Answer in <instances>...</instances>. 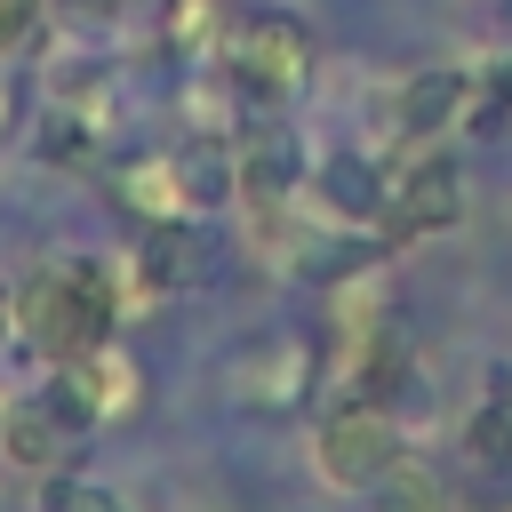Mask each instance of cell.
<instances>
[{
  "instance_id": "cell-17",
  "label": "cell",
  "mask_w": 512,
  "mask_h": 512,
  "mask_svg": "<svg viewBox=\"0 0 512 512\" xmlns=\"http://www.w3.org/2000/svg\"><path fill=\"white\" fill-rule=\"evenodd\" d=\"M48 512H128V496L104 488V480H72V472H56V480H48Z\"/></svg>"
},
{
  "instance_id": "cell-8",
  "label": "cell",
  "mask_w": 512,
  "mask_h": 512,
  "mask_svg": "<svg viewBox=\"0 0 512 512\" xmlns=\"http://www.w3.org/2000/svg\"><path fill=\"white\" fill-rule=\"evenodd\" d=\"M136 280H144V296H184V288H200L208 280V232H200V216H160V224H144V240H136Z\"/></svg>"
},
{
  "instance_id": "cell-7",
  "label": "cell",
  "mask_w": 512,
  "mask_h": 512,
  "mask_svg": "<svg viewBox=\"0 0 512 512\" xmlns=\"http://www.w3.org/2000/svg\"><path fill=\"white\" fill-rule=\"evenodd\" d=\"M304 200L328 224H344V232H376V216H384V168L368 152H320L312 176H304Z\"/></svg>"
},
{
  "instance_id": "cell-12",
  "label": "cell",
  "mask_w": 512,
  "mask_h": 512,
  "mask_svg": "<svg viewBox=\"0 0 512 512\" xmlns=\"http://www.w3.org/2000/svg\"><path fill=\"white\" fill-rule=\"evenodd\" d=\"M224 24H232L224 0H160V48H168L184 72H192V64H216Z\"/></svg>"
},
{
  "instance_id": "cell-9",
  "label": "cell",
  "mask_w": 512,
  "mask_h": 512,
  "mask_svg": "<svg viewBox=\"0 0 512 512\" xmlns=\"http://www.w3.org/2000/svg\"><path fill=\"white\" fill-rule=\"evenodd\" d=\"M464 104H472V72L424 64V72L400 80V136L408 144H440L448 128H464Z\"/></svg>"
},
{
  "instance_id": "cell-3",
  "label": "cell",
  "mask_w": 512,
  "mask_h": 512,
  "mask_svg": "<svg viewBox=\"0 0 512 512\" xmlns=\"http://www.w3.org/2000/svg\"><path fill=\"white\" fill-rule=\"evenodd\" d=\"M72 424H120V416H136L144 408V360L120 344V336H104V344H88V352H72V360H56V376L40 384Z\"/></svg>"
},
{
  "instance_id": "cell-16",
  "label": "cell",
  "mask_w": 512,
  "mask_h": 512,
  "mask_svg": "<svg viewBox=\"0 0 512 512\" xmlns=\"http://www.w3.org/2000/svg\"><path fill=\"white\" fill-rule=\"evenodd\" d=\"M504 112H512V56H504V64H488V72L472 80L464 128H472V136H496V128H504Z\"/></svg>"
},
{
  "instance_id": "cell-6",
  "label": "cell",
  "mask_w": 512,
  "mask_h": 512,
  "mask_svg": "<svg viewBox=\"0 0 512 512\" xmlns=\"http://www.w3.org/2000/svg\"><path fill=\"white\" fill-rule=\"evenodd\" d=\"M80 440H88V424H72L48 392H24V400H8V408H0V456H8L16 472H32V480L72 472Z\"/></svg>"
},
{
  "instance_id": "cell-2",
  "label": "cell",
  "mask_w": 512,
  "mask_h": 512,
  "mask_svg": "<svg viewBox=\"0 0 512 512\" xmlns=\"http://www.w3.org/2000/svg\"><path fill=\"white\" fill-rule=\"evenodd\" d=\"M400 456H408V432H400L392 400H368V392H344L312 432V472L344 496H368Z\"/></svg>"
},
{
  "instance_id": "cell-19",
  "label": "cell",
  "mask_w": 512,
  "mask_h": 512,
  "mask_svg": "<svg viewBox=\"0 0 512 512\" xmlns=\"http://www.w3.org/2000/svg\"><path fill=\"white\" fill-rule=\"evenodd\" d=\"M24 104H32V80H24L16 64H0V136L24 128Z\"/></svg>"
},
{
  "instance_id": "cell-14",
  "label": "cell",
  "mask_w": 512,
  "mask_h": 512,
  "mask_svg": "<svg viewBox=\"0 0 512 512\" xmlns=\"http://www.w3.org/2000/svg\"><path fill=\"white\" fill-rule=\"evenodd\" d=\"M368 496H376V512H448L440 472H432V464H408V456H400V464H392V472H384Z\"/></svg>"
},
{
  "instance_id": "cell-18",
  "label": "cell",
  "mask_w": 512,
  "mask_h": 512,
  "mask_svg": "<svg viewBox=\"0 0 512 512\" xmlns=\"http://www.w3.org/2000/svg\"><path fill=\"white\" fill-rule=\"evenodd\" d=\"M40 16H48V0H0V56L24 48V40L40 32Z\"/></svg>"
},
{
  "instance_id": "cell-4",
  "label": "cell",
  "mask_w": 512,
  "mask_h": 512,
  "mask_svg": "<svg viewBox=\"0 0 512 512\" xmlns=\"http://www.w3.org/2000/svg\"><path fill=\"white\" fill-rule=\"evenodd\" d=\"M312 384H320V352H312L304 336H288V328H264V336H248V344L224 352V392H232L240 408H256V416L304 408Z\"/></svg>"
},
{
  "instance_id": "cell-15",
  "label": "cell",
  "mask_w": 512,
  "mask_h": 512,
  "mask_svg": "<svg viewBox=\"0 0 512 512\" xmlns=\"http://www.w3.org/2000/svg\"><path fill=\"white\" fill-rule=\"evenodd\" d=\"M96 120L88 112H72V104H48L40 112V128H32V144H40V160H96Z\"/></svg>"
},
{
  "instance_id": "cell-13",
  "label": "cell",
  "mask_w": 512,
  "mask_h": 512,
  "mask_svg": "<svg viewBox=\"0 0 512 512\" xmlns=\"http://www.w3.org/2000/svg\"><path fill=\"white\" fill-rule=\"evenodd\" d=\"M464 456H472L480 472H512V384H504V376H488L480 408L464 416Z\"/></svg>"
},
{
  "instance_id": "cell-1",
  "label": "cell",
  "mask_w": 512,
  "mask_h": 512,
  "mask_svg": "<svg viewBox=\"0 0 512 512\" xmlns=\"http://www.w3.org/2000/svg\"><path fill=\"white\" fill-rule=\"evenodd\" d=\"M216 64L232 72V88H240L248 104H296V96L312 88L320 48H312V24L288 16V8H232Z\"/></svg>"
},
{
  "instance_id": "cell-10",
  "label": "cell",
  "mask_w": 512,
  "mask_h": 512,
  "mask_svg": "<svg viewBox=\"0 0 512 512\" xmlns=\"http://www.w3.org/2000/svg\"><path fill=\"white\" fill-rule=\"evenodd\" d=\"M304 176H312V160H304V144H296L288 128H256V136L240 144V200H248V208L304 200Z\"/></svg>"
},
{
  "instance_id": "cell-5",
  "label": "cell",
  "mask_w": 512,
  "mask_h": 512,
  "mask_svg": "<svg viewBox=\"0 0 512 512\" xmlns=\"http://www.w3.org/2000/svg\"><path fill=\"white\" fill-rule=\"evenodd\" d=\"M448 224H464V168L424 144L416 160H400V168L384 176V216H376V232H384V248H400V240H432V232H448Z\"/></svg>"
},
{
  "instance_id": "cell-11",
  "label": "cell",
  "mask_w": 512,
  "mask_h": 512,
  "mask_svg": "<svg viewBox=\"0 0 512 512\" xmlns=\"http://www.w3.org/2000/svg\"><path fill=\"white\" fill-rule=\"evenodd\" d=\"M112 200L136 216V224H160V216H192L184 208V176H176V152H128L104 168Z\"/></svg>"
},
{
  "instance_id": "cell-20",
  "label": "cell",
  "mask_w": 512,
  "mask_h": 512,
  "mask_svg": "<svg viewBox=\"0 0 512 512\" xmlns=\"http://www.w3.org/2000/svg\"><path fill=\"white\" fill-rule=\"evenodd\" d=\"M104 8H112V0H104Z\"/></svg>"
}]
</instances>
